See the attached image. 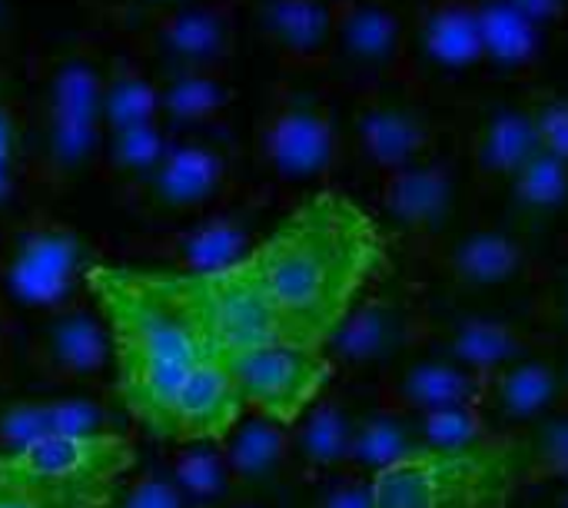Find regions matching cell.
<instances>
[{
	"label": "cell",
	"mask_w": 568,
	"mask_h": 508,
	"mask_svg": "<svg viewBox=\"0 0 568 508\" xmlns=\"http://www.w3.org/2000/svg\"><path fill=\"white\" fill-rule=\"evenodd\" d=\"M379 260L383 240L373 216L343 193L310 196L250 250V263L283 316L286 339L313 349H326L336 326L363 299Z\"/></svg>",
	"instance_id": "obj_1"
},
{
	"label": "cell",
	"mask_w": 568,
	"mask_h": 508,
	"mask_svg": "<svg viewBox=\"0 0 568 508\" xmlns=\"http://www.w3.org/2000/svg\"><path fill=\"white\" fill-rule=\"evenodd\" d=\"M83 289L110 333L123 409L156 439H173V406L190 369L216 356L183 296L180 270L93 263Z\"/></svg>",
	"instance_id": "obj_2"
},
{
	"label": "cell",
	"mask_w": 568,
	"mask_h": 508,
	"mask_svg": "<svg viewBox=\"0 0 568 508\" xmlns=\"http://www.w3.org/2000/svg\"><path fill=\"white\" fill-rule=\"evenodd\" d=\"M519 476L513 446L483 443L456 453H419L373 476L376 508H509Z\"/></svg>",
	"instance_id": "obj_3"
},
{
	"label": "cell",
	"mask_w": 568,
	"mask_h": 508,
	"mask_svg": "<svg viewBox=\"0 0 568 508\" xmlns=\"http://www.w3.org/2000/svg\"><path fill=\"white\" fill-rule=\"evenodd\" d=\"M183 296L193 309L196 326L203 329L210 349L220 359H233L240 353L270 346V343H290L283 316L260 280L256 266L246 260L216 270V273H183Z\"/></svg>",
	"instance_id": "obj_4"
},
{
	"label": "cell",
	"mask_w": 568,
	"mask_h": 508,
	"mask_svg": "<svg viewBox=\"0 0 568 508\" xmlns=\"http://www.w3.org/2000/svg\"><path fill=\"white\" fill-rule=\"evenodd\" d=\"M236 386L243 393L246 413L296 426V419L323 396L333 359L326 349L300 343H270L230 359Z\"/></svg>",
	"instance_id": "obj_5"
},
{
	"label": "cell",
	"mask_w": 568,
	"mask_h": 508,
	"mask_svg": "<svg viewBox=\"0 0 568 508\" xmlns=\"http://www.w3.org/2000/svg\"><path fill=\"white\" fill-rule=\"evenodd\" d=\"M90 266V250L70 226L30 223L7 246L3 286L20 306L53 313L83 286Z\"/></svg>",
	"instance_id": "obj_6"
},
{
	"label": "cell",
	"mask_w": 568,
	"mask_h": 508,
	"mask_svg": "<svg viewBox=\"0 0 568 508\" xmlns=\"http://www.w3.org/2000/svg\"><path fill=\"white\" fill-rule=\"evenodd\" d=\"M0 456L13 469L50 482H123L136 466V449L120 429L47 436L10 453L0 449Z\"/></svg>",
	"instance_id": "obj_7"
},
{
	"label": "cell",
	"mask_w": 568,
	"mask_h": 508,
	"mask_svg": "<svg viewBox=\"0 0 568 508\" xmlns=\"http://www.w3.org/2000/svg\"><path fill=\"white\" fill-rule=\"evenodd\" d=\"M339 140L329 113L313 103H276L260 126V153L266 166L286 183H306L323 176L336 160Z\"/></svg>",
	"instance_id": "obj_8"
},
{
	"label": "cell",
	"mask_w": 568,
	"mask_h": 508,
	"mask_svg": "<svg viewBox=\"0 0 568 508\" xmlns=\"http://www.w3.org/2000/svg\"><path fill=\"white\" fill-rule=\"evenodd\" d=\"M246 416L243 393L226 359H200L180 386L173 406V443H223Z\"/></svg>",
	"instance_id": "obj_9"
},
{
	"label": "cell",
	"mask_w": 568,
	"mask_h": 508,
	"mask_svg": "<svg viewBox=\"0 0 568 508\" xmlns=\"http://www.w3.org/2000/svg\"><path fill=\"white\" fill-rule=\"evenodd\" d=\"M37 359L53 379H90L110 359V333L103 316L93 309L60 306L47 316L37 333Z\"/></svg>",
	"instance_id": "obj_10"
},
{
	"label": "cell",
	"mask_w": 568,
	"mask_h": 508,
	"mask_svg": "<svg viewBox=\"0 0 568 508\" xmlns=\"http://www.w3.org/2000/svg\"><path fill=\"white\" fill-rule=\"evenodd\" d=\"M416 339V316L396 299H359L326 343L329 359L383 363L403 356Z\"/></svg>",
	"instance_id": "obj_11"
},
{
	"label": "cell",
	"mask_w": 568,
	"mask_h": 508,
	"mask_svg": "<svg viewBox=\"0 0 568 508\" xmlns=\"http://www.w3.org/2000/svg\"><path fill=\"white\" fill-rule=\"evenodd\" d=\"M486 376L453 363L449 356L409 359L389 379L396 413L423 416L446 406H479L486 396Z\"/></svg>",
	"instance_id": "obj_12"
},
{
	"label": "cell",
	"mask_w": 568,
	"mask_h": 508,
	"mask_svg": "<svg viewBox=\"0 0 568 508\" xmlns=\"http://www.w3.org/2000/svg\"><path fill=\"white\" fill-rule=\"evenodd\" d=\"M226 180V160L216 146L200 140L170 143L160 166L150 173L146 190L160 210L190 213L206 206Z\"/></svg>",
	"instance_id": "obj_13"
},
{
	"label": "cell",
	"mask_w": 568,
	"mask_h": 508,
	"mask_svg": "<svg viewBox=\"0 0 568 508\" xmlns=\"http://www.w3.org/2000/svg\"><path fill=\"white\" fill-rule=\"evenodd\" d=\"M113 429L110 413L80 396H57V399H20L0 409V449H20L27 443L47 436H73V433H97Z\"/></svg>",
	"instance_id": "obj_14"
},
{
	"label": "cell",
	"mask_w": 568,
	"mask_h": 508,
	"mask_svg": "<svg viewBox=\"0 0 568 508\" xmlns=\"http://www.w3.org/2000/svg\"><path fill=\"white\" fill-rule=\"evenodd\" d=\"M156 40L176 67H216L233 47V20L213 3L166 7L156 20Z\"/></svg>",
	"instance_id": "obj_15"
},
{
	"label": "cell",
	"mask_w": 568,
	"mask_h": 508,
	"mask_svg": "<svg viewBox=\"0 0 568 508\" xmlns=\"http://www.w3.org/2000/svg\"><path fill=\"white\" fill-rule=\"evenodd\" d=\"M566 396V383L552 363L523 356L519 363L489 376L486 396L493 413L509 426H532L552 413V406Z\"/></svg>",
	"instance_id": "obj_16"
},
{
	"label": "cell",
	"mask_w": 568,
	"mask_h": 508,
	"mask_svg": "<svg viewBox=\"0 0 568 508\" xmlns=\"http://www.w3.org/2000/svg\"><path fill=\"white\" fill-rule=\"evenodd\" d=\"M383 203L393 223L413 233L439 230L453 213V176L446 166L409 163L386 173Z\"/></svg>",
	"instance_id": "obj_17"
},
{
	"label": "cell",
	"mask_w": 568,
	"mask_h": 508,
	"mask_svg": "<svg viewBox=\"0 0 568 508\" xmlns=\"http://www.w3.org/2000/svg\"><path fill=\"white\" fill-rule=\"evenodd\" d=\"M260 23L266 40L293 60H323L336 43V10L329 0H266Z\"/></svg>",
	"instance_id": "obj_18"
},
{
	"label": "cell",
	"mask_w": 568,
	"mask_h": 508,
	"mask_svg": "<svg viewBox=\"0 0 568 508\" xmlns=\"http://www.w3.org/2000/svg\"><path fill=\"white\" fill-rule=\"evenodd\" d=\"M526 349H529V343H526L523 329L506 319H493V316H463L453 326H446V336H443V356H449L453 363H459L486 379L493 373L519 363L526 356Z\"/></svg>",
	"instance_id": "obj_19"
},
{
	"label": "cell",
	"mask_w": 568,
	"mask_h": 508,
	"mask_svg": "<svg viewBox=\"0 0 568 508\" xmlns=\"http://www.w3.org/2000/svg\"><path fill=\"white\" fill-rule=\"evenodd\" d=\"M356 436V416L336 399H316L300 419L296 433L290 436L293 456L313 473H336L349 466V449Z\"/></svg>",
	"instance_id": "obj_20"
},
{
	"label": "cell",
	"mask_w": 568,
	"mask_h": 508,
	"mask_svg": "<svg viewBox=\"0 0 568 508\" xmlns=\"http://www.w3.org/2000/svg\"><path fill=\"white\" fill-rule=\"evenodd\" d=\"M419 453H426V446H423V436H419L413 416L396 413V409L376 413V416L356 419V436H353L346 469L373 479L379 473H389V469L409 463Z\"/></svg>",
	"instance_id": "obj_21"
},
{
	"label": "cell",
	"mask_w": 568,
	"mask_h": 508,
	"mask_svg": "<svg viewBox=\"0 0 568 508\" xmlns=\"http://www.w3.org/2000/svg\"><path fill=\"white\" fill-rule=\"evenodd\" d=\"M223 453H226V463H230L236 482H246V486L273 482L280 476V469L286 466V459L293 456L290 426L256 416V413H246L233 426V433L223 439Z\"/></svg>",
	"instance_id": "obj_22"
},
{
	"label": "cell",
	"mask_w": 568,
	"mask_h": 508,
	"mask_svg": "<svg viewBox=\"0 0 568 508\" xmlns=\"http://www.w3.org/2000/svg\"><path fill=\"white\" fill-rule=\"evenodd\" d=\"M426 140H429V126L409 106L383 103L359 116V143L366 156L386 173L416 163V156L426 150Z\"/></svg>",
	"instance_id": "obj_23"
},
{
	"label": "cell",
	"mask_w": 568,
	"mask_h": 508,
	"mask_svg": "<svg viewBox=\"0 0 568 508\" xmlns=\"http://www.w3.org/2000/svg\"><path fill=\"white\" fill-rule=\"evenodd\" d=\"M526 266V250L516 236L499 230H476L456 240L449 250V273L456 283L473 289H489L516 280Z\"/></svg>",
	"instance_id": "obj_24"
},
{
	"label": "cell",
	"mask_w": 568,
	"mask_h": 508,
	"mask_svg": "<svg viewBox=\"0 0 568 508\" xmlns=\"http://www.w3.org/2000/svg\"><path fill=\"white\" fill-rule=\"evenodd\" d=\"M123 482H50L0 456V508H113Z\"/></svg>",
	"instance_id": "obj_25"
},
{
	"label": "cell",
	"mask_w": 568,
	"mask_h": 508,
	"mask_svg": "<svg viewBox=\"0 0 568 508\" xmlns=\"http://www.w3.org/2000/svg\"><path fill=\"white\" fill-rule=\"evenodd\" d=\"M253 250L250 230L243 216L236 213H216L190 226L176 240V270L183 273H216L240 260H246Z\"/></svg>",
	"instance_id": "obj_26"
},
{
	"label": "cell",
	"mask_w": 568,
	"mask_h": 508,
	"mask_svg": "<svg viewBox=\"0 0 568 508\" xmlns=\"http://www.w3.org/2000/svg\"><path fill=\"white\" fill-rule=\"evenodd\" d=\"M399 20L389 7L353 3L336 13V47L356 67H386L399 53Z\"/></svg>",
	"instance_id": "obj_27"
},
{
	"label": "cell",
	"mask_w": 568,
	"mask_h": 508,
	"mask_svg": "<svg viewBox=\"0 0 568 508\" xmlns=\"http://www.w3.org/2000/svg\"><path fill=\"white\" fill-rule=\"evenodd\" d=\"M423 43L443 67H473L486 57L479 7L469 0H439L423 23Z\"/></svg>",
	"instance_id": "obj_28"
},
{
	"label": "cell",
	"mask_w": 568,
	"mask_h": 508,
	"mask_svg": "<svg viewBox=\"0 0 568 508\" xmlns=\"http://www.w3.org/2000/svg\"><path fill=\"white\" fill-rule=\"evenodd\" d=\"M230 103V87L213 67H176L160 83V116L180 126L216 120Z\"/></svg>",
	"instance_id": "obj_29"
},
{
	"label": "cell",
	"mask_w": 568,
	"mask_h": 508,
	"mask_svg": "<svg viewBox=\"0 0 568 508\" xmlns=\"http://www.w3.org/2000/svg\"><path fill=\"white\" fill-rule=\"evenodd\" d=\"M542 150L536 116L523 110H499L479 133L476 163L489 176H516L529 156Z\"/></svg>",
	"instance_id": "obj_30"
},
{
	"label": "cell",
	"mask_w": 568,
	"mask_h": 508,
	"mask_svg": "<svg viewBox=\"0 0 568 508\" xmlns=\"http://www.w3.org/2000/svg\"><path fill=\"white\" fill-rule=\"evenodd\" d=\"M479 27L486 57L499 67H526L539 57L542 27L532 23L513 0H479Z\"/></svg>",
	"instance_id": "obj_31"
},
{
	"label": "cell",
	"mask_w": 568,
	"mask_h": 508,
	"mask_svg": "<svg viewBox=\"0 0 568 508\" xmlns=\"http://www.w3.org/2000/svg\"><path fill=\"white\" fill-rule=\"evenodd\" d=\"M170 476L186 496V502L196 508L220 506L236 482L223 443H180L170 463Z\"/></svg>",
	"instance_id": "obj_32"
},
{
	"label": "cell",
	"mask_w": 568,
	"mask_h": 508,
	"mask_svg": "<svg viewBox=\"0 0 568 508\" xmlns=\"http://www.w3.org/2000/svg\"><path fill=\"white\" fill-rule=\"evenodd\" d=\"M100 120L106 133L160 120V83L136 67H116L110 77H103Z\"/></svg>",
	"instance_id": "obj_33"
},
{
	"label": "cell",
	"mask_w": 568,
	"mask_h": 508,
	"mask_svg": "<svg viewBox=\"0 0 568 508\" xmlns=\"http://www.w3.org/2000/svg\"><path fill=\"white\" fill-rule=\"evenodd\" d=\"M523 479H566L568 482V409L549 413L529 426L523 446H513Z\"/></svg>",
	"instance_id": "obj_34"
},
{
	"label": "cell",
	"mask_w": 568,
	"mask_h": 508,
	"mask_svg": "<svg viewBox=\"0 0 568 508\" xmlns=\"http://www.w3.org/2000/svg\"><path fill=\"white\" fill-rule=\"evenodd\" d=\"M100 130H103L100 116L47 110L43 113V150L60 170L83 166L100 146Z\"/></svg>",
	"instance_id": "obj_35"
},
{
	"label": "cell",
	"mask_w": 568,
	"mask_h": 508,
	"mask_svg": "<svg viewBox=\"0 0 568 508\" xmlns=\"http://www.w3.org/2000/svg\"><path fill=\"white\" fill-rule=\"evenodd\" d=\"M513 196L523 210L549 213L568 200V163L562 156L539 150L513 176Z\"/></svg>",
	"instance_id": "obj_36"
},
{
	"label": "cell",
	"mask_w": 568,
	"mask_h": 508,
	"mask_svg": "<svg viewBox=\"0 0 568 508\" xmlns=\"http://www.w3.org/2000/svg\"><path fill=\"white\" fill-rule=\"evenodd\" d=\"M413 419L423 436V446L433 453H456V449H473V446L489 443L479 406H446V409H433Z\"/></svg>",
	"instance_id": "obj_37"
},
{
	"label": "cell",
	"mask_w": 568,
	"mask_h": 508,
	"mask_svg": "<svg viewBox=\"0 0 568 508\" xmlns=\"http://www.w3.org/2000/svg\"><path fill=\"white\" fill-rule=\"evenodd\" d=\"M170 136L160 126V120L153 123H140V126H126L110 133V166L123 176L133 180H150V173L160 166V160L170 150Z\"/></svg>",
	"instance_id": "obj_38"
},
{
	"label": "cell",
	"mask_w": 568,
	"mask_h": 508,
	"mask_svg": "<svg viewBox=\"0 0 568 508\" xmlns=\"http://www.w3.org/2000/svg\"><path fill=\"white\" fill-rule=\"evenodd\" d=\"M100 100H103V77L87 60H67L63 67L53 70L47 90V110L100 116Z\"/></svg>",
	"instance_id": "obj_39"
},
{
	"label": "cell",
	"mask_w": 568,
	"mask_h": 508,
	"mask_svg": "<svg viewBox=\"0 0 568 508\" xmlns=\"http://www.w3.org/2000/svg\"><path fill=\"white\" fill-rule=\"evenodd\" d=\"M120 508H190V502L170 473L166 476L150 473V476H140V479L123 486Z\"/></svg>",
	"instance_id": "obj_40"
},
{
	"label": "cell",
	"mask_w": 568,
	"mask_h": 508,
	"mask_svg": "<svg viewBox=\"0 0 568 508\" xmlns=\"http://www.w3.org/2000/svg\"><path fill=\"white\" fill-rule=\"evenodd\" d=\"M539 126V143L542 150L562 156L568 163V100H552L536 113Z\"/></svg>",
	"instance_id": "obj_41"
},
{
	"label": "cell",
	"mask_w": 568,
	"mask_h": 508,
	"mask_svg": "<svg viewBox=\"0 0 568 508\" xmlns=\"http://www.w3.org/2000/svg\"><path fill=\"white\" fill-rule=\"evenodd\" d=\"M313 508H376V496H373V479L356 476V479H339L329 489L320 492Z\"/></svg>",
	"instance_id": "obj_42"
},
{
	"label": "cell",
	"mask_w": 568,
	"mask_h": 508,
	"mask_svg": "<svg viewBox=\"0 0 568 508\" xmlns=\"http://www.w3.org/2000/svg\"><path fill=\"white\" fill-rule=\"evenodd\" d=\"M532 23L546 27L552 20H559L566 13V0H513Z\"/></svg>",
	"instance_id": "obj_43"
},
{
	"label": "cell",
	"mask_w": 568,
	"mask_h": 508,
	"mask_svg": "<svg viewBox=\"0 0 568 508\" xmlns=\"http://www.w3.org/2000/svg\"><path fill=\"white\" fill-rule=\"evenodd\" d=\"M556 313L568 326V270L559 276V286H556Z\"/></svg>",
	"instance_id": "obj_44"
},
{
	"label": "cell",
	"mask_w": 568,
	"mask_h": 508,
	"mask_svg": "<svg viewBox=\"0 0 568 508\" xmlns=\"http://www.w3.org/2000/svg\"><path fill=\"white\" fill-rule=\"evenodd\" d=\"M143 3H150L156 10H166V7H180V3H190V0H143Z\"/></svg>",
	"instance_id": "obj_45"
},
{
	"label": "cell",
	"mask_w": 568,
	"mask_h": 508,
	"mask_svg": "<svg viewBox=\"0 0 568 508\" xmlns=\"http://www.w3.org/2000/svg\"><path fill=\"white\" fill-rule=\"evenodd\" d=\"M556 508H568V486L559 492V499H556Z\"/></svg>",
	"instance_id": "obj_46"
},
{
	"label": "cell",
	"mask_w": 568,
	"mask_h": 508,
	"mask_svg": "<svg viewBox=\"0 0 568 508\" xmlns=\"http://www.w3.org/2000/svg\"><path fill=\"white\" fill-rule=\"evenodd\" d=\"M0 353H3V316H0Z\"/></svg>",
	"instance_id": "obj_47"
},
{
	"label": "cell",
	"mask_w": 568,
	"mask_h": 508,
	"mask_svg": "<svg viewBox=\"0 0 568 508\" xmlns=\"http://www.w3.org/2000/svg\"><path fill=\"white\" fill-rule=\"evenodd\" d=\"M562 383H566V396H568V369H566V376H562Z\"/></svg>",
	"instance_id": "obj_48"
},
{
	"label": "cell",
	"mask_w": 568,
	"mask_h": 508,
	"mask_svg": "<svg viewBox=\"0 0 568 508\" xmlns=\"http://www.w3.org/2000/svg\"><path fill=\"white\" fill-rule=\"evenodd\" d=\"M236 508H260V506H236Z\"/></svg>",
	"instance_id": "obj_49"
},
{
	"label": "cell",
	"mask_w": 568,
	"mask_h": 508,
	"mask_svg": "<svg viewBox=\"0 0 568 508\" xmlns=\"http://www.w3.org/2000/svg\"><path fill=\"white\" fill-rule=\"evenodd\" d=\"M329 3H339V0H329Z\"/></svg>",
	"instance_id": "obj_50"
}]
</instances>
